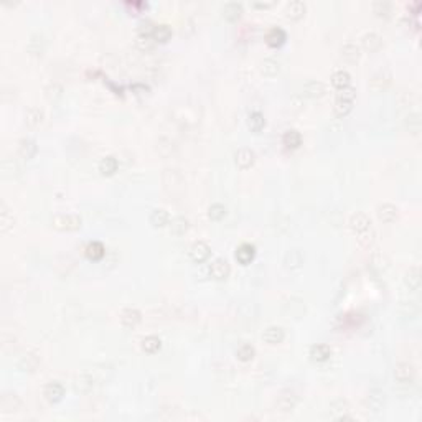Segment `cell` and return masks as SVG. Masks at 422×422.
I'll return each mask as SVG.
<instances>
[{
    "mask_svg": "<svg viewBox=\"0 0 422 422\" xmlns=\"http://www.w3.org/2000/svg\"><path fill=\"white\" fill-rule=\"evenodd\" d=\"M355 97H356V89L351 86L345 87V89H340L338 92L337 99H335V106H333V111L338 117H343L346 116L348 112L351 111L353 107V102H355Z\"/></svg>",
    "mask_w": 422,
    "mask_h": 422,
    "instance_id": "cell-1",
    "label": "cell"
},
{
    "mask_svg": "<svg viewBox=\"0 0 422 422\" xmlns=\"http://www.w3.org/2000/svg\"><path fill=\"white\" fill-rule=\"evenodd\" d=\"M81 218L78 214H58L53 218V228L58 231H76L81 228Z\"/></svg>",
    "mask_w": 422,
    "mask_h": 422,
    "instance_id": "cell-2",
    "label": "cell"
},
{
    "mask_svg": "<svg viewBox=\"0 0 422 422\" xmlns=\"http://www.w3.org/2000/svg\"><path fill=\"white\" fill-rule=\"evenodd\" d=\"M229 274H231V267H229V264L226 259H214L213 262H211L210 266V276L213 279H216V281H224V279L229 277Z\"/></svg>",
    "mask_w": 422,
    "mask_h": 422,
    "instance_id": "cell-3",
    "label": "cell"
},
{
    "mask_svg": "<svg viewBox=\"0 0 422 422\" xmlns=\"http://www.w3.org/2000/svg\"><path fill=\"white\" fill-rule=\"evenodd\" d=\"M394 378L402 384H407V382H412L416 378V370L411 363H399L394 368Z\"/></svg>",
    "mask_w": 422,
    "mask_h": 422,
    "instance_id": "cell-4",
    "label": "cell"
},
{
    "mask_svg": "<svg viewBox=\"0 0 422 422\" xmlns=\"http://www.w3.org/2000/svg\"><path fill=\"white\" fill-rule=\"evenodd\" d=\"M254 256H256V248H254L253 244H248V243L241 244V246L236 249V254H234L236 261L241 264V266H248V264H251Z\"/></svg>",
    "mask_w": 422,
    "mask_h": 422,
    "instance_id": "cell-5",
    "label": "cell"
},
{
    "mask_svg": "<svg viewBox=\"0 0 422 422\" xmlns=\"http://www.w3.org/2000/svg\"><path fill=\"white\" fill-rule=\"evenodd\" d=\"M254 160H256V154H254L251 149H246V147H244V149H239L236 154H234V162H236V165L243 170L253 167Z\"/></svg>",
    "mask_w": 422,
    "mask_h": 422,
    "instance_id": "cell-6",
    "label": "cell"
},
{
    "mask_svg": "<svg viewBox=\"0 0 422 422\" xmlns=\"http://www.w3.org/2000/svg\"><path fill=\"white\" fill-rule=\"evenodd\" d=\"M210 254H211V249H210L208 244L203 243V241L195 243L193 246H191V249H190V257L193 259L196 264L205 262L206 259L210 257Z\"/></svg>",
    "mask_w": 422,
    "mask_h": 422,
    "instance_id": "cell-7",
    "label": "cell"
},
{
    "mask_svg": "<svg viewBox=\"0 0 422 422\" xmlns=\"http://www.w3.org/2000/svg\"><path fill=\"white\" fill-rule=\"evenodd\" d=\"M302 92H303V96L310 97V99H318V97H322L327 92V87H325V84H323L322 81L313 80V81L305 83V86H303Z\"/></svg>",
    "mask_w": 422,
    "mask_h": 422,
    "instance_id": "cell-8",
    "label": "cell"
},
{
    "mask_svg": "<svg viewBox=\"0 0 422 422\" xmlns=\"http://www.w3.org/2000/svg\"><path fill=\"white\" fill-rule=\"evenodd\" d=\"M142 315L137 308H124L121 313V323L126 328H134L140 323Z\"/></svg>",
    "mask_w": 422,
    "mask_h": 422,
    "instance_id": "cell-9",
    "label": "cell"
},
{
    "mask_svg": "<svg viewBox=\"0 0 422 422\" xmlns=\"http://www.w3.org/2000/svg\"><path fill=\"white\" fill-rule=\"evenodd\" d=\"M63 396H65V387H63V384H60V382H56V381H53V382H50V384H46L45 397H46L48 402L56 404V402H60L63 399Z\"/></svg>",
    "mask_w": 422,
    "mask_h": 422,
    "instance_id": "cell-10",
    "label": "cell"
},
{
    "mask_svg": "<svg viewBox=\"0 0 422 422\" xmlns=\"http://www.w3.org/2000/svg\"><path fill=\"white\" fill-rule=\"evenodd\" d=\"M295 404H297V394L291 389L284 391L277 399V407H279V411H282V412L292 411L294 407H295Z\"/></svg>",
    "mask_w": 422,
    "mask_h": 422,
    "instance_id": "cell-11",
    "label": "cell"
},
{
    "mask_svg": "<svg viewBox=\"0 0 422 422\" xmlns=\"http://www.w3.org/2000/svg\"><path fill=\"white\" fill-rule=\"evenodd\" d=\"M286 38H287L286 32H284L281 27H272L266 35V43L272 48H279L284 45Z\"/></svg>",
    "mask_w": 422,
    "mask_h": 422,
    "instance_id": "cell-12",
    "label": "cell"
},
{
    "mask_svg": "<svg viewBox=\"0 0 422 422\" xmlns=\"http://www.w3.org/2000/svg\"><path fill=\"white\" fill-rule=\"evenodd\" d=\"M350 228L356 234H360V233L371 228V219L368 218L365 213H356V214H353L351 219H350Z\"/></svg>",
    "mask_w": 422,
    "mask_h": 422,
    "instance_id": "cell-13",
    "label": "cell"
},
{
    "mask_svg": "<svg viewBox=\"0 0 422 422\" xmlns=\"http://www.w3.org/2000/svg\"><path fill=\"white\" fill-rule=\"evenodd\" d=\"M305 3L300 2V0H294V2H289L286 7V17L291 18V20H300V18L305 15Z\"/></svg>",
    "mask_w": 422,
    "mask_h": 422,
    "instance_id": "cell-14",
    "label": "cell"
},
{
    "mask_svg": "<svg viewBox=\"0 0 422 422\" xmlns=\"http://www.w3.org/2000/svg\"><path fill=\"white\" fill-rule=\"evenodd\" d=\"M376 213H378V218H380L382 223H392L397 218V208L391 203L380 205Z\"/></svg>",
    "mask_w": 422,
    "mask_h": 422,
    "instance_id": "cell-15",
    "label": "cell"
},
{
    "mask_svg": "<svg viewBox=\"0 0 422 422\" xmlns=\"http://www.w3.org/2000/svg\"><path fill=\"white\" fill-rule=\"evenodd\" d=\"M330 356H332V350H330V346L325 345V343H318V345H313L310 348L312 361L323 363V361H327Z\"/></svg>",
    "mask_w": 422,
    "mask_h": 422,
    "instance_id": "cell-16",
    "label": "cell"
},
{
    "mask_svg": "<svg viewBox=\"0 0 422 422\" xmlns=\"http://www.w3.org/2000/svg\"><path fill=\"white\" fill-rule=\"evenodd\" d=\"M117 169H119V162H117L116 157H112V155L102 157L99 162V171H101V175H104V176L114 175Z\"/></svg>",
    "mask_w": 422,
    "mask_h": 422,
    "instance_id": "cell-17",
    "label": "cell"
},
{
    "mask_svg": "<svg viewBox=\"0 0 422 422\" xmlns=\"http://www.w3.org/2000/svg\"><path fill=\"white\" fill-rule=\"evenodd\" d=\"M361 43H363V48L368 51H378L382 45V40L381 37L378 35L375 32H370V33H365L361 38Z\"/></svg>",
    "mask_w": 422,
    "mask_h": 422,
    "instance_id": "cell-18",
    "label": "cell"
},
{
    "mask_svg": "<svg viewBox=\"0 0 422 422\" xmlns=\"http://www.w3.org/2000/svg\"><path fill=\"white\" fill-rule=\"evenodd\" d=\"M169 219H170V216H169V213H167V210H164V208H155V210L150 213L149 221H150V224H152L154 228H164V226H167V224H169Z\"/></svg>",
    "mask_w": 422,
    "mask_h": 422,
    "instance_id": "cell-19",
    "label": "cell"
},
{
    "mask_svg": "<svg viewBox=\"0 0 422 422\" xmlns=\"http://www.w3.org/2000/svg\"><path fill=\"white\" fill-rule=\"evenodd\" d=\"M243 13V5L238 2H229L223 7V17L228 22H236Z\"/></svg>",
    "mask_w": 422,
    "mask_h": 422,
    "instance_id": "cell-20",
    "label": "cell"
},
{
    "mask_svg": "<svg viewBox=\"0 0 422 422\" xmlns=\"http://www.w3.org/2000/svg\"><path fill=\"white\" fill-rule=\"evenodd\" d=\"M264 341L269 343V345H277V343H281L284 340V330L281 327H269L266 332H264Z\"/></svg>",
    "mask_w": 422,
    "mask_h": 422,
    "instance_id": "cell-21",
    "label": "cell"
},
{
    "mask_svg": "<svg viewBox=\"0 0 422 422\" xmlns=\"http://www.w3.org/2000/svg\"><path fill=\"white\" fill-rule=\"evenodd\" d=\"M13 224H15V219L10 214V211L7 210V206L2 203L0 205V229H2V233H8L13 228Z\"/></svg>",
    "mask_w": 422,
    "mask_h": 422,
    "instance_id": "cell-22",
    "label": "cell"
},
{
    "mask_svg": "<svg viewBox=\"0 0 422 422\" xmlns=\"http://www.w3.org/2000/svg\"><path fill=\"white\" fill-rule=\"evenodd\" d=\"M406 286L409 287V291H419L421 287V271L417 267H411L409 271L406 272L404 277Z\"/></svg>",
    "mask_w": 422,
    "mask_h": 422,
    "instance_id": "cell-23",
    "label": "cell"
},
{
    "mask_svg": "<svg viewBox=\"0 0 422 422\" xmlns=\"http://www.w3.org/2000/svg\"><path fill=\"white\" fill-rule=\"evenodd\" d=\"M35 154H37L35 140H32V139L20 140V145H18V155L28 160V159H33V155H35Z\"/></svg>",
    "mask_w": 422,
    "mask_h": 422,
    "instance_id": "cell-24",
    "label": "cell"
},
{
    "mask_svg": "<svg viewBox=\"0 0 422 422\" xmlns=\"http://www.w3.org/2000/svg\"><path fill=\"white\" fill-rule=\"evenodd\" d=\"M282 142L287 149H297V147L302 144V135H300V132H297L295 129H289L286 130V134H284Z\"/></svg>",
    "mask_w": 422,
    "mask_h": 422,
    "instance_id": "cell-25",
    "label": "cell"
},
{
    "mask_svg": "<svg viewBox=\"0 0 422 422\" xmlns=\"http://www.w3.org/2000/svg\"><path fill=\"white\" fill-rule=\"evenodd\" d=\"M350 83H351V76L348 75L346 71L340 70V71H335V73H333V76H332V84H333V87H337L338 91L348 87V86H350Z\"/></svg>",
    "mask_w": 422,
    "mask_h": 422,
    "instance_id": "cell-26",
    "label": "cell"
},
{
    "mask_svg": "<svg viewBox=\"0 0 422 422\" xmlns=\"http://www.w3.org/2000/svg\"><path fill=\"white\" fill-rule=\"evenodd\" d=\"M248 126L253 132H259L266 126V119H264V116L259 111H254L248 116Z\"/></svg>",
    "mask_w": 422,
    "mask_h": 422,
    "instance_id": "cell-27",
    "label": "cell"
},
{
    "mask_svg": "<svg viewBox=\"0 0 422 422\" xmlns=\"http://www.w3.org/2000/svg\"><path fill=\"white\" fill-rule=\"evenodd\" d=\"M104 246L99 241H92L86 246V256L91 259V261H99L104 256Z\"/></svg>",
    "mask_w": 422,
    "mask_h": 422,
    "instance_id": "cell-28",
    "label": "cell"
},
{
    "mask_svg": "<svg viewBox=\"0 0 422 422\" xmlns=\"http://www.w3.org/2000/svg\"><path fill=\"white\" fill-rule=\"evenodd\" d=\"M188 228H190L188 219L183 218V216H178V218H175L173 221H171L170 233L175 234V236H181V234H185L186 231H188Z\"/></svg>",
    "mask_w": 422,
    "mask_h": 422,
    "instance_id": "cell-29",
    "label": "cell"
},
{
    "mask_svg": "<svg viewBox=\"0 0 422 422\" xmlns=\"http://www.w3.org/2000/svg\"><path fill=\"white\" fill-rule=\"evenodd\" d=\"M162 346V340L159 337L155 335H150V337H145L144 340H142V350H144L145 353H157L160 350Z\"/></svg>",
    "mask_w": 422,
    "mask_h": 422,
    "instance_id": "cell-30",
    "label": "cell"
},
{
    "mask_svg": "<svg viewBox=\"0 0 422 422\" xmlns=\"http://www.w3.org/2000/svg\"><path fill=\"white\" fill-rule=\"evenodd\" d=\"M42 121H43V111L40 109V107H32V109L27 111V114H25L27 126L37 127V126L42 124Z\"/></svg>",
    "mask_w": 422,
    "mask_h": 422,
    "instance_id": "cell-31",
    "label": "cell"
},
{
    "mask_svg": "<svg viewBox=\"0 0 422 422\" xmlns=\"http://www.w3.org/2000/svg\"><path fill=\"white\" fill-rule=\"evenodd\" d=\"M2 411L3 412H12V411H17L20 407V399L17 397V394H5L2 396Z\"/></svg>",
    "mask_w": 422,
    "mask_h": 422,
    "instance_id": "cell-32",
    "label": "cell"
},
{
    "mask_svg": "<svg viewBox=\"0 0 422 422\" xmlns=\"http://www.w3.org/2000/svg\"><path fill=\"white\" fill-rule=\"evenodd\" d=\"M254 355H256V350H254V346H253V345H249V343H243V345L239 346L238 350H236V356H238V360H239V361H243V363L251 361L253 358H254Z\"/></svg>",
    "mask_w": 422,
    "mask_h": 422,
    "instance_id": "cell-33",
    "label": "cell"
},
{
    "mask_svg": "<svg viewBox=\"0 0 422 422\" xmlns=\"http://www.w3.org/2000/svg\"><path fill=\"white\" fill-rule=\"evenodd\" d=\"M262 73L267 76H276L279 71H281V63H279L277 60H274V58H267V60L262 61Z\"/></svg>",
    "mask_w": 422,
    "mask_h": 422,
    "instance_id": "cell-34",
    "label": "cell"
},
{
    "mask_svg": "<svg viewBox=\"0 0 422 422\" xmlns=\"http://www.w3.org/2000/svg\"><path fill=\"white\" fill-rule=\"evenodd\" d=\"M208 216L213 221H221V219L226 216V206L221 203H213L208 208Z\"/></svg>",
    "mask_w": 422,
    "mask_h": 422,
    "instance_id": "cell-35",
    "label": "cell"
},
{
    "mask_svg": "<svg viewBox=\"0 0 422 422\" xmlns=\"http://www.w3.org/2000/svg\"><path fill=\"white\" fill-rule=\"evenodd\" d=\"M154 40L155 42H160V43H165L170 40L171 37V28L169 25H155V30H154Z\"/></svg>",
    "mask_w": 422,
    "mask_h": 422,
    "instance_id": "cell-36",
    "label": "cell"
},
{
    "mask_svg": "<svg viewBox=\"0 0 422 422\" xmlns=\"http://www.w3.org/2000/svg\"><path fill=\"white\" fill-rule=\"evenodd\" d=\"M373 12H375L376 15L381 17V18L389 17V13H391V3H389V2H382V0H380V2H375V3H373Z\"/></svg>",
    "mask_w": 422,
    "mask_h": 422,
    "instance_id": "cell-37",
    "label": "cell"
},
{
    "mask_svg": "<svg viewBox=\"0 0 422 422\" xmlns=\"http://www.w3.org/2000/svg\"><path fill=\"white\" fill-rule=\"evenodd\" d=\"M341 53H343V56L350 61H356L358 58H360V48H358L355 43H348V45H345Z\"/></svg>",
    "mask_w": 422,
    "mask_h": 422,
    "instance_id": "cell-38",
    "label": "cell"
},
{
    "mask_svg": "<svg viewBox=\"0 0 422 422\" xmlns=\"http://www.w3.org/2000/svg\"><path fill=\"white\" fill-rule=\"evenodd\" d=\"M43 37L42 35H35L32 37L30 40V45H28V50H30V53H33V55H42L43 53V48H45V45H43Z\"/></svg>",
    "mask_w": 422,
    "mask_h": 422,
    "instance_id": "cell-39",
    "label": "cell"
},
{
    "mask_svg": "<svg viewBox=\"0 0 422 422\" xmlns=\"http://www.w3.org/2000/svg\"><path fill=\"white\" fill-rule=\"evenodd\" d=\"M373 241H375V231H373L371 228L358 234V243H360L361 246H366V248H368L370 244H373Z\"/></svg>",
    "mask_w": 422,
    "mask_h": 422,
    "instance_id": "cell-40",
    "label": "cell"
},
{
    "mask_svg": "<svg viewBox=\"0 0 422 422\" xmlns=\"http://www.w3.org/2000/svg\"><path fill=\"white\" fill-rule=\"evenodd\" d=\"M154 37H147V35H139L137 37V45H139L140 50H152L154 46Z\"/></svg>",
    "mask_w": 422,
    "mask_h": 422,
    "instance_id": "cell-41",
    "label": "cell"
},
{
    "mask_svg": "<svg viewBox=\"0 0 422 422\" xmlns=\"http://www.w3.org/2000/svg\"><path fill=\"white\" fill-rule=\"evenodd\" d=\"M154 30H155V25L149 20L142 22L139 25V35H147V37H152L154 35Z\"/></svg>",
    "mask_w": 422,
    "mask_h": 422,
    "instance_id": "cell-42",
    "label": "cell"
},
{
    "mask_svg": "<svg viewBox=\"0 0 422 422\" xmlns=\"http://www.w3.org/2000/svg\"><path fill=\"white\" fill-rule=\"evenodd\" d=\"M253 5L257 7V8H269V7L274 5V2H254Z\"/></svg>",
    "mask_w": 422,
    "mask_h": 422,
    "instance_id": "cell-43",
    "label": "cell"
},
{
    "mask_svg": "<svg viewBox=\"0 0 422 422\" xmlns=\"http://www.w3.org/2000/svg\"><path fill=\"white\" fill-rule=\"evenodd\" d=\"M132 91H140V94H142V92L149 91V87H147L145 84H134V86H132Z\"/></svg>",
    "mask_w": 422,
    "mask_h": 422,
    "instance_id": "cell-44",
    "label": "cell"
}]
</instances>
